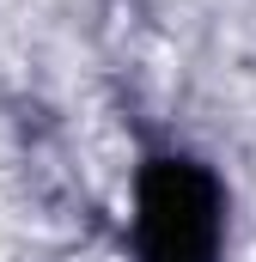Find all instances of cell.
<instances>
[{
    "label": "cell",
    "instance_id": "obj_1",
    "mask_svg": "<svg viewBox=\"0 0 256 262\" xmlns=\"http://www.w3.org/2000/svg\"><path fill=\"white\" fill-rule=\"evenodd\" d=\"M134 244L140 262H220L226 189L195 159H153L134 183Z\"/></svg>",
    "mask_w": 256,
    "mask_h": 262
}]
</instances>
